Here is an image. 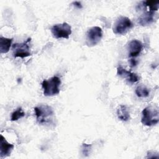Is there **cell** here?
<instances>
[{
    "label": "cell",
    "instance_id": "obj_10",
    "mask_svg": "<svg viewBox=\"0 0 159 159\" xmlns=\"http://www.w3.org/2000/svg\"><path fill=\"white\" fill-rule=\"evenodd\" d=\"M0 143H1L0 144L1 158H3L4 157H8L11 154L12 149L14 148V145L8 143L6 140V139L2 135H1Z\"/></svg>",
    "mask_w": 159,
    "mask_h": 159
},
{
    "label": "cell",
    "instance_id": "obj_2",
    "mask_svg": "<svg viewBox=\"0 0 159 159\" xmlns=\"http://www.w3.org/2000/svg\"><path fill=\"white\" fill-rule=\"evenodd\" d=\"M159 120L158 108L156 106H150L143 109L142 112L141 122L147 126L158 124Z\"/></svg>",
    "mask_w": 159,
    "mask_h": 159
},
{
    "label": "cell",
    "instance_id": "obj_16",
    "mask_svg": "<svg viewBox=\"0 0 159 159\" xmlns=\"http://www.w3.org/2000/svg\"><path fill=\"white\" fill-rule=\"evenodd\" d=\"M25 116V113L22 109L21 107H19L14 112H13L11 114V120L12 121H16L18 119L23 117Z\"/></svg>",
    "mask_w": 159,
    "mask_h": 159
},
{
    "label": "cell",
    "instance_id": "obj_6",
    "mask_svg": "<svg viewBox=\"0 0 159 159\" xmlns=\"http://www.w3.org/2000/svg\"><path fill=\"white\" fill-rule=\"evenodd\" d=\"M102 37V30L101 28L98 26L93 27L86 33V43L89 47L94 46L99 42Z\"/></svg>",
    "mask_w": 159,
    "mask_h": 159
},
{
    "label": "cell",
    "instance_id": "obj_15",
    "mask_svg": "<svg viewBox=\"0 0 159 159\" xmlns=\"http://www.w3.org/2000/svg\"><path fill=\"white\" fill-rule=\"evenodd\" d=\"M143 6H145L149 8L150 11H156L158 9L159 1H143Z\"/></svg>",
    "mask_w": 159,
    "mask_h": 159
},
{
    "label": "cell",
    "instance_id": "obj_7",
    "mask_svg": "<svg viewBox=\"0 0 159 159\" xmlns=\"http://www.w3.org/2000/svg\"><path fill=\"white\" fill-rule=\"evenodd\" d=\"M30 41V39H28L25 42L20 43H14L12 45V50L14 57L25 58L31 55L29 51V45L28 42Z\"/></svg>",
    "mask_w": 159,
    "mask_h": 159
},
{
    "label": "cell",
    "instance_id": "obj_14",
    "mask_svg": "<svg viewBox=\"0 0 159 159\" xmlns=\"http://www.w3.org/2000/svg\"><path fill=\"white\" fill-rule=\"evenodd\" d=\"M135 93L139 98H146L148 96L150 91L145 86L139 85L135 89Z\"/></svg>",
    "mask_w": 159,
    "mask_h": 159
},
{
    "label": "cell",
    "instance_id": "obj_12",
    "mask_svg": "<svg viewBox=\"0 0 159 159\" xmlns=\"http://www.w3.org/2000/svg\"><path fill=\"white\" fill-rule=\"evenodd\" d=\"M118 118L122 121H127L130 119V113L128 107L125 105H120L117 111Z\"/></svg>",
    "mask_w": 159,
    "mask_h": 159
},
{
    "label": "cell",
    "instance_id": "obj_1",
    "mask_svg": "<svg viewBox=\"0 0 159 159\" xmlns=\"http://www.w3.org/2000/svg\"><path fill=\"white\" fill-rule=\"evenodd\" d=\"M37 120L40 124H51L53 121L54 112L48 105L42 104L34 108Z\"/></svg>",
    "mask_w": 159,
    "mask_h": 159
},
{
    "label": "cell",
    "instance_id": "obj_13",
    "mask_svg": "<svg viewBox=\"0 0 159 159\" xmlns=\"http://www.w3.org/2000/svg\"><path fill=\"white\" fill-rule=\"evenodd\" d=\"M12 42V39L0 37V52L1 53H6L9 52Z\"/></svg>",
    "mask_w": 159,
    "mask_h": 159
},
{
    "label": "cell",
    "instance_id": "obj_8",
    "mask_svg": "<svg viewBox=\"0 0 159 159\" xmlns=\"http://www.w3.org/2000/svg\"><path fill=\"white\" fill-rule=\"evenodd\" d=\"M142 48L143 45L140 41L135 39L131 40L129 42L127 47L129 55L132 58L137 57L141 52Z\"/></svg>",
    "mask_w": 159,
    "mask_h": 159
},
{
    "label": "cell",
    "instance_id": "obj_19",
    "mask_svg": "<svg viewBox=\"0 0 159 159\" xmlns=\"http://www.w3.org/2000/svg\"><path fill=\"white\" fill-rule=\"evenodd\" d=\"M130 62V65H131L132 66H135L136 64H137L136 61H135V60H134V59H131Z\"/></svg>",
    "mask_w": 159,
    "mask_h": 159
},
{
    "label": "cell",
    "instance_id": "obj_18",
    "mask_svg": "<svg viewBox=\"0 0 159 159\" xmlns=\"http://www.w3.org/2000/svg\"><path fill=\"white\" fill-rule=\"evenodd\" d=\"M73 4H75V6H76L78 8H81L82 7V5L81 4V2H80L79 1H75L73 2Z\"/></svg>",
    "mask_w": 159,
    "mask_h": 159
},
{
    "label": "cell",
    "instance_id": "obj_9",
    "mask_svg": "<svg viewBox=\"0 0 159 159\" xmlns=\"http://www.w3.org/2000/svg\"><path fill=\"white\" fill-rule=\"evenodd\" d=\"M117 73L119 76L126 78L130 83H136L139 80V76L131 71L126 70L122 66H119L117 68Z\"/></svg>",
    "mask_w": 159,
    "mask_h": 159
},
{
    "label": "cell",
    "instance_id": "obj_17",
    "mask_svg": "<svg viewBox=\"0 0 159 159\" xmlns=\"http://www.w3.org/2000/svg\"><path fill=\"white\" fill-rule=\"evenodd\" d=\"M91 149V145H88L86 143H83L82 145V153L84 156H88L90 153Z\"/></svg>",
    "mask_w": 159,
    "mask_h": 159
},
{
    "label": "cell",
    "instance_id": "obj_4",
    "mask_svg": "<svg viewBox=\"0 0 159 159\" xmlns=\"http://www.w3.org/2000/svg\"><path fill=\"white\" fill-rule=\"evenodd\" d=\"M133 26L129 18L125 16L119 17L114 23L113 32L116 34L124 35L126 34Z\"/></svg>",
    "mask_w": 159,
    "mask_h": 159
},
{
    "label": "cell",
    "instance_id": "obj_3",
    "mask_svg": "<svg viewBox=\"0 0 159 159\" xmlns=\"http://www.w3.org/2000/svg\"><path fill=\"white\" fill-rule=\"evenodd\" d=\"M61 80L57 76H53L48 80H43L42 83V87L43 90V94L45 96H52L60 93V86Z\"/></svg>",
    "mask_w": 159,
    "mask_h": 159
},
{
    "label": "cell",
    "instance_id": "obj_11",
    "mask_svg": "<svg viewBox=\"0 0 159 159\" xmlns=\"http://www.w3.org/2000/svg\"><path fill=\"white\" fill-rule=\"evenodd\" d=\"M155 13L153 11H147L142 14L138 20L139 24L142 26H146L154 22Z\"/></svg>",
    "mask_w": 159,
    "mask_h": 159
},
{
    "label": "cell",
    "instance_id": "obj_5",
    "mask_svg": "<svg viewBox=\"0 0 159 159\" xmlns=\"http://www.w3.org/2000/svg\"><path fill=\"white\" fill-rule=\"evenodd\" d=\"M51 32L56 39H68L71 34V26L66 22L55 24L51 28Z\"/></svg>",
    "mask_w": 159,
    "mask_h": 159
}]
</instances>
